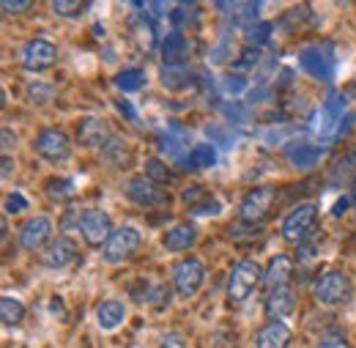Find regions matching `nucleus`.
<instances>
[{
  "mask_svg": "<svg viewBox=\"0 0 356 348\" xmlns=\"http://www.w3.org/2000/svg\"><path fill=\"white\" fill-rule=\"evenodd\" d=\"M312 296H315L321 305H329V307L346 305V302H351V296H354V283H351V277H348L346 271L329 269V271H323V274L315 280Z\"/></svg>",
  "mask_w": 356,
  "mask_h": 348,
  "instance_id": "f257e3e1",
  "label": "nucleus"
},
{
  "mask_svg": "<svg viewBox=\"0 0 356 348\" xmlns=\"http://www.w3.org/2000/svg\"><path fill=\"white\" fill-rule=\"evenodd\" d=\"M258 283H261V266L255 261H238L227 277V302L244 305L258 288Z\"/></svg>",
  "mask_w": 356,
  "mask_h": 348,
  "instance_id": "f03ea898",
  "label": "nucleus"
},
{
  "mask_svg": "<svg viewBox=\"0 0 356 348\" xmlns=\"http://www.w3.org/2000/svg\"><path fill=\"white\" fill-rule=\"evenodd\" d=\"M33 151L49 165H63L72 159V140L60 129H42L33 140Z\"/></svg>",
  "mask_w": 356,
  "mask_h": 348,
  "instance_id": "7ed1b4c3",
  "label": "nucleus"
},
{
  "mask_svg": "<svg viewBox=\"0 0 356 348\" xmlns=\"http://www.w3.org/2000/svg\"><path fill=\"white\" fill-rule=\"evenodd\" d=\"M140 244H143L140 230L132 225H124V228H115V233L107 239V244L102 247V255L107 263H124L140 250Z\"/></svg>",
  "mask_w": 356,
  "mask_h": 348,
  "instance_id": "20e7f679",
  "label": "nucleus"
},
{
  "mask_svg": "<svg viewBox=\"0 0 356 348\" xmlns=\"http://www.w3.org/2000/svg\"><path fill=\"white\" fill-rule=\"evenodd\" d=\"M318 222V206L315 203H302L296 206L288 217L282 219V239L291 242V244H305L307 236L312 233Z\"/></svg>",
  "mask_w": 356,
  "mask_h": 348,
  "instance_id": "39448f33",
  "label": "nucleus"
},
{
  "mask_svg": "<svg viewBox=\"0 0 356 348\" xmlns=\"http://www.w3.org/2000/svg\"><path fill=\"white\" fill-rule=\"evenodd\" d=\"M299 66L312 74L315 80H323V83H332L334 77V55H332V47L329 44H312L305 47L299 52Z\"/></svg>",
  "mask_w": 356,
  "mask_h": 348,
  "instance_id": "423d86ee",
  "label": "nucleus"
},
{
  "mask_svg": "<svg viewBox=\"0 0 356 348\" xmlns=\"http://www.w3.org/2000/svg\"><path fill=\"white\" fill-rule=\"evenodd\" d=\"M124 195L132 200L134 206H143V209H156V206H165L170 200V195L162 189V184L151 181L148 175L145 178H129L124 184Z\"/></svg>",
  "mask_w": 356,
  "mask_h": 348,
  "instance_id": "0eeeda50",
  "label": "nucleus"
},
{
  "mask_svg": "<svg viewBox=\"0 0 356 348\" xmlns=\"http://www.w3.org/2000/svg\"><path fill=\"white\" fill-rule=\"evenodd\" d=\"M203 280H206V269H203V263L197 261V258L181 261L176 266V271H173V288H176L178 296H184V299H192L200 291Z\"/></svg>",
  "mask_w": 356,
  "mask_h": 348,
  "instance_id": "6e6552de",
  "label": "nucleus"
},
{
  "mask_svg": "<svg viewBox=\"0 0 356 348\" xmlns=\"http://www.w3.org/2000/svg\"><path fill=\"white\" fill-rule=\"evenodd\" d=\"M80 233H83V239L88 242L90 247H104L107 239L115 233V228H113V219H110L107 212L88 209L80 219Z\"/></svg>",
  "mask_w": 356,
  "mask_h": 348,
  "instance_id": "1a4fd4ad",
  "label": "nucleus"
},
{
  "mask_svg": "<svg viewBox=\"0 0 356 348\" xmlns=\"http://www.w3.org/2000/svg\"><path fill=\"white\" fill-rule=\"evenodd\" d=\"M271 206H274V189L271 187H255L247 192V198L241 200V209H238V217L244 222H264L271 214Z\"/></svg>",
  "mask_w": 356,
  "mask_h": 348,
  "instance_id": "9d476101",
  "label": "nucleus"
},
{
  "mask_svg": "<svg viewBox=\"0 0 356 348\" xmlns=\"http://www.w3.org/2000/svg\"><path fill=\"white\" fill-rule=\"evenodd\" d=\"M58 61V47L47 39H31L22 47V66L28 72H47Z\"/></svg>",
  "mask_w": 356,
  "mask_h": 348,
  "instance_id": "9b49d317",
  "label": "nucleus"
},
{
  "mask_svg": "<svg viewBox=\"0 0 356 348\" xmlns=\"http://www.w3.org/2000/svg\"><path fill=\"white\" fill-rule=\"evenodd\" d=\"M113 137V129L104 118H96V116H88L77 124V143L83 148H93V151H102Z\"/></svg>",
  "mask_w": 356,
  "mask_h": 348,
  "instance_id": "f8f14e48",
  "label": "nucleus"
},
{
  "mask_svg": "<svg viewBox=\"0 0 356 348\" xmlns=\"http://www.w3.org/2000/svg\"><path fill=\"white\" fill-rule=\"evenodd\" d=\"M42 261H44L47 269H66V266H72L74 261H80V247H77L74 239H66V236L52 239L47 244Z\"/></svg>",
  "mask_w": 356,
  "mask_h": 348,
  "instance_id": "ddd939ff",
  "label": "nucleus"
},
{
  "mask_svg": "<svg viewBox=\"0 0 356 348\" xmlns=\"http://www.w3.org/2000/svg\"><path fill=\"white\" fill-rule=\"evenodd\" d=\"M52 239V222L47 217H31L19 230V247L28 253H36L49 244Z\"/></svg>",
  "mask_w": 356,
  "mask_h": 348,
  "instance_id": "4468645a",
  "label": "nucleus"
},
{
  "mask_svg": "<svg viewBox=\"0 0 356 348\" xmlns=\"http://www.w3.org/2000/svg\"><path fill=\"white\" fill-rule=\"evenodd\" d=\"M102 159H104L110 168H115V171H127L134 159L132 143L124 140V137H118V134H113L110 143L102 148Z\"/></svg>",
  "mask_w": 356,
  "mask_h": 348,
  "instance_id": "2eb2a0df",
  "label": "nucleus"
},
{
  "mask_svg": "<svg viewBox=\"0 0 356 348\" xmlns=\"http://www.w3.org/2000/svg\"><path fill=\"white\" fill-rule=\"evenodd\" d=\"M291 274H293V258L291 255H274L268 263L266 274H264V285L268 291H277V288H288L291 283Z\"/></svg>",
  "mask_w": 356,
  "mask_h": 348,
  "instance_id": "dca6fc26",
  "label": "nucleus"
},
{
  "mask_svg": "<svg viewBox=\"0 0 356 348\" xmlns=\"http://www.w3.org/2000/svg\"><path fill=\"white\" fill-rule=\"evenodd\" d=\"M293 340V332L288 324L282 321H268L266 326L258 332L255 338V348H288Z\"/></svg>",
  "mask_w": 356,
  "mask_h": 348,
  "instance_id": "f3484780",
  "label": "nucleus"
},
{
  "mask_svg": "<svg viewBox=\"0 0 356 348\" xmlns=\"http://www.w3.org/2000/svg\"><path fill=\"white\" fill-rule=\"evenodd\" d=\"M197 242V228L192 222H181L176 228H170L165 236H162V247L168 253H184L189 247H195Z\"/></svg>",
  "mask_w": 356,
  "mask_h": 348,
  "instance_id": "a211bd4d",
  "label": "nucleus"
},
{
  "mask_svg": "<svg viewBox=\"0 0 356 348\" xmlns=\"http://www.w3.org/2000/svg\"><path fill=\"white\" fill-rule=\"evenodd\" d=\"M264 310H266V315L271 321H282L285 315H291V313L296 310V296H293V291H288V288L268 291Z\"/></svg>",
  "mask_w": 356,
  "mask_h": 348,
  "instance_id": "6ab92c4d",
  "label": "nucleus"
},
{
  "mask_svg": "<svg viewBox=\"0 0 356 348\" xmlns=\"http://www.w3.org/2000/svg\"><path fill=\"white\" fill-rule=\"evenodd\" d=\"M288 159H291V165L293 168H299V171H310L315 168L318 162H321V157H323V151L318 148V145H312V143H293V145H288Z\"/></svg>",
  "mask_w": 356,
  "mask_h": 348,
  "instance_id": "aec40b11",
  "label": "nucleus"
},
{
  "mask_svg": "<svg viewBox=\"0 0 356 348\" xmlns=\"http://www.w3.org/2000/svg\"><path fill=\"white\" fill-rule=\"evenodd\" d=\"M162 58L168 66H184V61L189 58V42L184 39L181 31H173L165 36L162 42Z\"/></svg>",
  "mask_w": 356,
  "mask_h": 348,
  "instance_id": "412c9836",
  "label": "nucleus"
},
{
  "mask_svg": "<svg viewBox=\"0 0 356 348\" xmlns=\"http://www.w3.org/2000/svg\"><path fill=\"white\" fill-rule=\"evenodd\" d=\"M124 318H127V307L118 299H107V302H102V305L96 307V321H99V326L104 332L118 329L124 324Z\"/></svg>",
  "mask_w": 356,
  "mask_h": 348,
  "instance_id": "4be33fe9",
  "label": "nucleus"
},
{
  "mask_svg": "<svg viewBox=\"0 0 356 348\" xmlns=\"http://www.w3.org/2000/svg\"><path fill=\"white\" fill-rule=\"evenodd\" d=\"M0 321H3V326H8V329L19 326V324L25 321V305H22L17 296H3V299H0Z\"/></svg>",
  "mask_w": 356,
  "mask_h": 348,
  "instance_id": "5701e85b",
  "label": "nucleus"
},
{
  "mask_svg": "<svg viewBox=\"0 0 356 348\" xmlns=\"http://www.w3.org/2000/svg\"><path fill=\"white\" fill-rule=\"evenodd\" d=\"M217 162V148L214 145H209V143H200V145H195L192 151H189V157L184 159V165L186 168H192V171H203V168H211Z\"/></svg>",
  "mask_w": 356,
  "mask_h": 348,
  "instance_id": "b1692460",
  "label": "nucleus"
},
{
  "mask_svg": "<svg viewBox=\"0 0 356 348\" xmlns=\"http://www.w3.org/2000/svg\"><path fill=\"white\" fill-rule=\"evenodd\" d=\"M145 83H148V77H145L143 69H124V72H118L113 77V86L118 88V90H124V93H134V90H140Z\"/></svg>",
  "mask_w": 356,
  "mask_h": 348,
  "instance_id": "393cba45",
  "label": "nucleus"
},
{
  "mask_svg": "<svg viewBox=\"0 0 356 348\" xmlns=\"http://www.w3.org/2000/svg\"><path fill=\"white\" fill-rule=\"evenodd\" d=\"M159 143H162V148L170 157H181L186 151V134L181 132V127H170L168 132H162L159 134Z\"/></svg>",
  "mask_w": 356,
  "mask_h": 348,
  "instance_id": "a878e982",
  "label": "nucleus"
},
{
  "mask_svg": "<svg viewBox=\"0 0 356 348\" xmlns=\"http://www.w3.org/2000/svg\"><path fill=\"white\" fill-rule=\"evenodd\" d=\"M88 3L90 0H49V8L63 19H74L88 8Z\"/></svg>",
  "mask_w": 356,
  "mask_h": 348,
  "instance_id": "bb28decb",
  "label": "nucleus"
},
{
  "mask_svg": "<svg viewBox=\"0 0 356 348\" xmlns=\"http://www.w3.org/2000/svg\"><path fill=\"white\" fill-rule=\"evenodd\" d=\"M44 192L49 195V200L63 203V200H69L74 195V181H69V178H52V181H47Z\"/></svg>",
  "mask_w": 356,
  "mask_h": 348,
  "instance_id": "cd10ccee",
  "label": "nucleus"
},
{
  "mask_svg": "<svg viewBox=\"0 0 356 348\" xmlns=\"http://www.w3.org/2000/svg\"><path fill=\"white\" fill-rule=\"evenodd\" d=\"M52 96H55V90H52L49 83H31V86H28V102H33L36 107L49 104Z\"/></svg>",
  "mask_w": 356,
  "mask_h": 348,
  "instance_id": "c85d7f7f",
  "label": "nucleus"
},
{
  "mask_svg": "<svg viewBox=\"0 0 356 348\" xmlns=\"http://www.w3.org/2000/svg\"><path fill=\"white\" fill-rule=\"evenodd\" d=\"M145 173L151 181H156V184H170L173 181V175L168 171V165L162 162V159H148L145 162Z\"/></svg>",
  "mask_w": 356,
  "mask_h": 348,
  "instance_id": "c756f323",
  "label": "nucleus"
},
{
  "mask_svg": "<svg viewBox=\"0 0 356 348\" xmlns=\"http://www.w3.org/2000/svg\"><path fill=\"white\" fill-rule=\"evenodd\" d=\"M184 203L189 206V209H197V206H203V203H209L211 200V192L206 189V187H189V189H184Z\"/></svg>",
  "mask_w": 356,
  "mask_h": 348,
  "instance_id": "7c9ffc66",
  "label": "nucleus"
},
{
  "mask_svg": "<svg viewBox=\"0 0 356 348\" xmlns=\"http://www.w3.org/2000/svg\"><path fill=\"white\" fill-rule=\"evenodd\" d=\"M271 31H274V25L271 22H255V25H247V42L250 44H266L268 36H271Z\"/></svg>",
  "mask_w": 356,
  "mask_h": 348,
  "instance_id": "2f4dec72",
  "label": "nucleus"
},
{
  "mask_svg": "<svg viewBox=\"0 0 356 348\" xmlns=\"http://www.w3.org/2000/svg\"><path fill=\"white\" fill-rule=\"evenodd\" d=\"M162 83L165 88H181L186 83V69L184 66H162Z\"/></svg>",
  "mask_w": 356,
  "mask_h": 348,
  "instance_id": "473e14b6",
  "label": "nucleus"
},
{
  "mask_svg": "<svg viewBox=\"0 0 356 348\" xmlns=\"http://www.w3.org/2000/svg\"><path fill=\"white\" fill-rule=\"evenodd\" d=\"M315 348H351V343H348L343 335L329 332V335H323V338L318 340V346H315Z\"/></svg>",
  "mask_w": 356,
  "mask_h": 348,
  "instance_id": "72a5a7b5",
  "label": "nucleus"
},
{
  "mask_svg": "<svg viewBox=\"0 0 356 348\" xmlns=\"http://www.w3.org/2000/svg\"><path fill=\"white\" fill-rule=\"evenodd\" d=\"M28 209V200L19 195V192H8V198H6V212L8 214H19V212H25Z\"/></svg>",
  "mask_w": 356,
  "mask_h": 348,
  "instance_id": "f704fd0d",
  "label": "nucleus"
},
{
  "mask_svg": "<svg viewBox=\"0 0 356 348\" xmlns=\"http://www.w3.org/2000/svg\"><path fill=\"white\" fill-rule=\"evenodd\" d=\"M6 14H25L36 0H0Z\"/></svg>",
  "mask_w": 356,
  "mask_h": 348,
  "instance_id": "c9c22d12",
  "label": "nucleus"
},
{
  "mask_svg": "<svg viewBox=\"0 0 356 348\" xmlns=\"http://www.w3.org/2000/svg\"><path fill=\"white\" fill-rule=\"evenodd\" d=\"M159 348H186V338L178 335V332H168V335L159 340Z\"/></svg>",
  "mask_w": 356,
  "mask_h": 348,
  "instance_id": "e433bc0d",
  "label": "nucleus"
},
{
  "mask_svg": "<svg viewBox=\"0 0 356 348\" xmlns=\"http://www.w3.org/2000/svg\"><path fill=\"white\" fill-rule=\"evenodd\" d=\"M258 58H261V55H258V49H255V47H250V49L238 58V69H252V66L258 63Z\"/></svg>",
  "mask_w": 356,
  "mask_h": 348,
  "instance_id": "4c0bfd02",
  "label": "nucleus"
},
{
  "mask_svg": "<svg viewBox=\"0 0 356 348\" xmlns=\"http://www.w3.org/2000/svg\"><path fill=\"white\" fill-rule=\"evenodd\" d=\"M244 104H225V116L236 118V121H247V110H241Z\"/></svg>",
  "mask_w": 356,
  "mask_h": 348,
  "instance_id": "58836bf2",
  "label": "nucleus"
},
{
  "mask_svg": "<svg viewBox=\"0 0 356 348\" xmlns=\"http://www.w3.org/2000/svg\"><path fill=\"white\" fill-rule=\"evenodd\" d=\"M225 90L227 93H238V90H244V77H225Z\"/></svg>",
  "mask_w": 356,
  "mask_h": 348,
  "instance_id": "ea45409f",
  "label": "nucleus"
},
{
  "mask_svg": "<svg viewBox=\"0 0 356 348\" xmlns=\"http://www.w3.org/2000/svg\"><path fill=\"white\" fill-rule=\"evenodd\" d=\"M14 143H17V137H11V129H8V127H3V154H8Z\"/></svg>",
  "mask_w": 356,
  "mask_h": 348,
  "instance_id": "a19ab883",
  "label": "nucleus"
},
{
  "mask_svg": "<svg viewBox=\"0 0 356 348\" xmlns=\"http://www.w3.org/2000/svg\"><path fill=\"white\" fill-rule=\"evenodd\" d=\"M118 113H121V116H127L129 121H137V113L132 110V104H129V102H118Z\"/></svg>",
  "mask_w": 356,
  "mask_h": 348,
  "instance_id": "79ce46f5",
  "label": "nucleus"
},
{
  "mask_svg": "<svg viewBox=\"0 0 356 348\" xmlns=\"http://www.w3.org/2000/svg\"><path fill=\"white\" fill-rule=\"evenodd\" d=\"M11 173H14V162L8 154H3V178H11Z\"/></svg>",
  "mask_w": 356,
  "mask_h": 348,
  "instance_id": "37998d69",
  "label": "nucleus"
},
{
  "mask_svg": "<svg viewBox=\"0 0 356 348\" xmlns=\"http://www.w3.org/2000/svg\"><path fill=\"white\" fill-rule=\"evenodd\" d=\"M346 206H348V200H337V206H334V214H340V212H346Z\"/></svg>",
  "mask_w": 356,
  "mask_h": 348,
  "instance_id": "c03bdc74",
  "label": "nucleus"
},
{
  "mask_svg": "<svg viewBox=\"0 0 356 348\" xmlns=\"http://www.w3.org/2000/svg\"><path fill=\"white\" fill-rule=\"evenodd\" d=\"M63 302H60V299H52V310H55V313H63Z\"/></svg>",
  "mask_w": 356,
  "mask_h": 348,
  "instance_id": "a18cd8bd",
  "label": "nucleus"
},
{
  "mask_svg": "<svg viewBox=\"0 0 356 348\" xmlns=\"http://www.w3.org/2000/svg\"><path fill=\"white\" fill-rule=\"evenodd\" d=\"M351 157H354V159H356V145H354V148H351Z\"/></svg>",
  "mask_w": 356,
  "mask_h": 348,
  "instance_id": "49530a36",
  "label": "nucleus"
},
{
  "mask_svg": "<svg viewBox=\"0 0 356 348\" xmlns=\"http://www.w3.org/2000/svg\"><path fill=\"white\" fill-rule=\"evenodd\" d=\"M337 3H348V0H337Z\"/></svg>",
  "mask_w": 356,
  "mask_h": 348,
  "instance_id": "de8ad7c7",
  "label": "nucleus"
}]
</instances>
